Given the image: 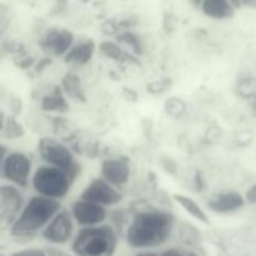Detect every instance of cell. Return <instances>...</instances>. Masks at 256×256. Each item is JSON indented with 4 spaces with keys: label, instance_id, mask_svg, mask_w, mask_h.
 <instances>
[{
    "label": "cell",
    "instance_id": "obj_29",
    "mask_svg": "<svg viewBox=\"0 0 256 256\" xmlns=\"http://www.w3.org/2000/svg\"><path fill=\"white\" fill-rule=\"evenodd\" d=\"M46 254L48 256H70L68 252L56 249V248H49V249H46Z\"/></svg>",
    "mask_w": 256,
    "mask_h": 256
},
{
    "label": "cell",
    "instance_id": "obj_15",
    "mask_svg": "<svg viewBox=\"0 0 256 256\" xmlns=\"http://www.w3.org/2000/svg\"><path fill=\"white\" fill-rule=\"evenodd\" d=\"M40 110L48 114L62 115L69 112V102L62 86H52L40 98Z\"/></svg>",
    "mask_w": 256,
    "mask_h": 256
},
{
    "label": "cell",
    "instance_id": "obj_30",
    "mask_svg": "<svg viewBox=\"0 0 256 256\" xmlns=\"http://www.w3.org/2000/svg\"><path fill=\"white\" fill-rule=\"evenodd\" d=\"M242 5H246L250 8H256V0H242Z\"/></svg>",
    "mask_w": 256,
    "mask_h": 256
},
{
    "label": "cell",
    "instance_id": "obj_28",
    "mask_svg": "<svg viewBox=\"0 0 256 256\" xmlns=\"http://www.w3.org/2000/svg\"><path fill=\"white\" fill-rule=\"evenodd\" d=\"M245 200H246L248 204L256 205V182L252 184L249 189L246 190V192L244 194Z\"/></svg>",
    "mask_w": 256,
    "mask_h": 256
},
{
    "label": "cell",
    "instance_id": "obj_34",
    "mask_svg": "<svg viewBox=\"0 0 256 256\" xmlns=\"http://www.w3.org/2000/svg\"><path fill=\"white\" fill-rule=\"evenodd\" d=\"M2 256H4V255H2Z\"/></svg>",
    "mask_w": 256,
    "mask_h": 256
},
{
    "label": "cell",
    "instance_id": "obj_12",
    "mask_svg": "<svg viewBox=\"0 0 256 256\" xmlns=\"http://www.w3.org/2000/svg\"><path fill=\"white\" fill-rule=\"evenodd\" d=\"M100 174L102 178H104L118 189L125 186L129 182L130 174H132L129 159L124 156L104 159L100 166Z\"/></svg>",
    "mask_w": 256,
    "mask_h": 256
},
{
    "label": "cell",
    "instance_id": "obj_31",
    "mask_svg": "<svg viewBox=\"0 0 256 256\" xmlns=\"http://www.w3.org/2000/svg\"><path fill=\"white\" fill-rule=\"evenodd\" d=\"M232 5L235 6V9H239L242 6V0H229Z\"/></svg>",
    "mask_w": 256,
    "mask_h": 256
},
{
    "label": "cell",
    "instance_id": "obj_3",
    "mask_svg": "<svg viewBox=\"0 0 256 256\" xmlns=\"http://www.w3.org/2000/svg\"><path fill=\"white\" fill-rule=\"evenodd\" d=\"M118 246V232L112 225H95L80 229L72 242L76 256H112Z\"/></svg>",
    "mask_w": 256,
    "mask_h": 256
},
{
    "label": "cell",
    "instance_id": "obj_5",
    "mask_svg": "<svg viewBox=\"0 0 256 256\" xmlns=\"http://www.w3.org/2000/svg\"><path fill=\"white\" fill-rule=\"evenodd\" d=\"M38 154L44 164L59 168L69 172L74 179L82 172L80 164L75 158L74 150L64 142L55 138H42L38 142Z\"/></svg>",
    "mask_w": 256,
    "mask_h": 256
},
{
    "label": "cell",
    "instance_id": "obj_32",
    "mask_svg": "<svg viewBox=\"0 0 256 256\" xmlns=\"http://www.w3.org/2000/svg\"><path fill=\"white\" fill-rule=\"evenodd\" d=\"M136 256H160V255L155 254V252H139Z\"/></svg>",
    "mask_w": 256,
    "mask_h": 256
},
{
    "label": "cell",
    "instance_id": "obj_1",
    "mask_svg": "<svg viewBox=\"0 0 256 256\" xmlns=\"http://www.w3.org/2000/svg\"><path fill=\"white\" fill-rule=\"evenodd\" d=\"M174 214L159 208H139L132 214L126 229V242L134 249H150L165 244L175 228Z\"/></svg>",
    "mask_w": 256,
    "mask_h": 256
},
{
    "label": "cell",
    "instance_id": "obj_17",
    "mask_svg": "<svg viewBox=\"0 0 256 256\" xmlns=\"http://www.w3.org/2000/svg\"><path fill=\"white\" fill-rule=\"evenodd\" d=\"M60 86H62V92L66 95V98L78 102H86L85 89L82 86V80H80V78L76 74H74L72 72H66L62 76Z\"/></svg>",
    "mask_w": 256,
    "mask_h": 256
},
{
    "label": "cell",
    "instance_id": "obj_18",
    "mask_svg": "<svg viewBox=\"0 0 256 256\" xmlns=\"http://www.w3.org/2000/svg\"><path fill=\"white\" fill-rule=\"evenodd\" d=\"M172 200H174L179 206H182L190 216L194 218L195 220H198V222L205 225L210 224L209 216H208V214L205 212V210L198 204L196 200H194L192 198L188 196V195L185 194H174L172 195Z\"/></svg>",
    "mask_w": 256,
    "mask_h": 256
},
{
    "label": "cell",
    "instance_id": "obj_7",
    "mask_svg": "<svg viewBox=\"0 0 256 256\" xmlns=\"http://www.w3.org/2000/svg\"><path fill=\"white\" fill-rule=\"evenodd\" d=\"M80 199L89 200L96 202L105 208L116 206L122 200V194L120 189L110 184L104 178H95L92 182H88L86 186L80 194Z\"/></svg>",
    "mask_w": 256,
    "mask_h": 256
},
{
    "label": "cell",
    "instance_id": "obj_21",
    "mask_svg": "<svg viewBox=\"0 0 256 256\" xmlns=\"http://www.w3.org/2000/svg\"><path fill=\"white\" fill-rule=\"evenodd\" d=\"M115 40H116L122 48H128L129 50H132V54L136 55V56H140V55L142 54V40H140V38L130 29L122 30L119 34L115 35Z\"/></svg>",
    "mask_w": 256,
    "mask_h": 256
},
{
    "label": "cell",
    "instance_id": "obj_4",
    "mask_svg": "<svg viewBox=\"0 0 256 256\" xmlns=\"http://www.w3.org/2000/svg\"><path fill=\"white\" fill-rule=\"evenodd\" d=\"M74 180L69 172L59 168L44 164L38 166L32 172L30 184L38 195L62 200L69 194Z\"/></svg>",
    "mask_w": 256,
    "mask_h": 256
},
{
    "label": "cell",
    "instance_id": "obj_9",
    "mask_svg": "<svg viewBox=\"0 0 256 256\" xmlns=\"http://www.w3.org/2000/svg\"><path fill=\"white\" fill-rule=\"evenodd\" d=\"M74 34L65 28H49L39 39V46L49 56H65L74 45Z\"/></svg>",
    "mask_w": 256,
    "mask_h": 256
},
{
    "label": "cell",
    "instance_id": "obj_10",
    "mask_svg": "<svg viewBox=\"0 0 256 256\" xmlns=\"http://www.w3.org/2000/svg\"><path fill=\"white\" fill-rule=\"evenodd\" d=\"M74 222L72 212L62 209L42 232V239L46 240L50 244H65L72 239V232H74Z\"/></svg>",
    "mask_w": 256,
    "mask_h": 256
},
{
    "label": "cell",
    "instance_id": "obj_13",
    "mask_svg": "<svg viewBox=\"0 0 256 256\" xmlns=\"http://www.w3.org/2000/svg\"><path fill=\"white\" fill-rule=\"evenodd\" d=\"M246 204V200L242 194L234 190H224L212 194L208 200L206 205L215 214H232L242 209Z\"/></svg>",
    "mask_w": 256,
    "mask_h": 256
},
{
    "label": "cell",
    "instance_id": "obj_27",
    "mask_svg": "<svg viewBox=\"0 0 256 256\" xmlns=\"http://www.w3.org/2000/svg\"><path fill=\"white\" fill-rule=\"evenodd\" d=\"M160 256H200V255L194 252H182V250L172 248V249L165 250L164 252L160 254Z\"/></svg>",
    "mask_w": 256,
    "mask_h": 256
},
{
    "label": "cell",
    "instance_id": "obj_25",
    "mask_svg": "<svg viewBox=\"0 0 256 256\" xmlns=\"http://www.w3.org/2000/svg\"><path fill=\"white\" fill-rule=\"evenodd\" d=\"M170 85H172V80L169 79H162V80H158V82H152L149 84L148 86V90L152 94H159V92H165L166 89H169Z\"/></svg>",
    "mask_w": 256,
    "mask_h": 256
},
{
    "label": "cell",
    "instance_id": "obj_6",
    "mask_svg": "<svg viewBox=\"0 0 256 256\" xmlns=\"http://www.w3.org/2000/svg\"><path fill=\"white\" fill-rule=\"evenodd\" d=\"M2 176L5 182L25 189L32 182V159L22 152H9L2 159Z\"/></svg>",
    "mask_w": 256,
    "mask_h": 256
},
{
    "label": "cell",
    "instance_id": "obj_23",
    "mask_svg": "<svg viewBox=\"0 0 256 256\" xmlns=\"http://www.w3.org/2000/svg\"><path fill=\"white\" fill-rule=\"evenodd\" d=\"M236 92L239 96L244 99H252L256 95V78L250 75L240 78L236 85Z\"/></svg>",
    "mask_w": 256,
    "mask_h": 256
},
{
    "label": "cell",
    "instance_id": "obj_20",
    "mask_svg": "<svg viewBox=\"0 0 256 256\" xmlns=\"http://www.w3.org/2000/svg\"><path fill=\"white\" fill-rule=\"evenodd\" d=\"M0 132L4 139H20L25 135L24 126L18 122L15 115L5 116L4 110H2V125H0Z\"/></svg>",
    "mask_w": 256,
    "mask_h": 256
},
{
    "label": "cell",
    "instance_id": "obj_19",
    "mask_svg": "<svg viewBox=\"0 0 256 256\" xmlns=\"http://www.w3.org/2000/svg\"><path fill=\"white\" fill-rule=\"evenodd\" d=\"M98 49L105 58L114 60V62H136V55H130L129 52H125L124 48L116 40H114V42L104 40V42H100Z\"/></svg>",
    "mask_w": 256,
    "mask_h": 256
},
{
    "label": "cell",
    "instance_id": "obj_14",
    "mask_svg": "<svg viewBox=\"0 0 256 256\" xmlns=\"http://www.w3.org/2000/svg\"><path fill=\"white\" fill-rule=\"evenodd\" d=\"M98 46L92 39H82L74 42L69 52L65 54L64 62L72 66H84L94 58Z\"/></svg>",
    "mask_w": 256,
    "mask_h": 256
},
{
    "label": "cell",
    "instance_id": "obj_2",
    "mask_svg": "<svg viewBox=\"0 0 256 256\" xmlns=\"http://www.w3.org/2000/svg\"><path fill=\"white\" fill-rule=\"evenodd\" d=\"M60 210V200L36 194L25 202L19 216L10 226V234L19 240L32 239L46 228Z\"/></svg>",
    "mask_w": 256,
    "mask_h": 256
},
{
    "label": "cell",
    "instance_id": "obj_11",
    "mask_svg": "<svg viewBox=\"0 0 256 256\" xmlns=\"http://www.w3.org/2000/svg\"><path fill=\"white\" fill-rule=\"evenodd\" d=\"M70 212H72L75 222L82 228L102 224L109 216L108 208L96 204V202H89V200L80 199V198L76 202H74Z\"/></svg>",
    "mask_w": 256,
    "mask_h": 256
},
{
    "label": "cell",
    "instance_id": "obj_16",
    "mask_svg": "<svg viewBox=\"0 0 256 256\" xmlns=\"http://www.w3.org/2000/svg\"><path fill=\"white\" fill-rule=\"evenodd\" d=\"M202 14L210 19H230L235 14V6L229 0H202L200 4Z\"/></svg>",
    "mask_w": 256,
    "mask_h": 256
},
{
    "label": "cell",
    "instance_id": "obj_26",
    "mask_svg": "<svg viewBox=\"0 0 256 256\" xmlns=\"http://www.w3.org/2000/svg\"><path fill=\"white\" fill-rule=\"evenodd\" d=\"M12 256H48L46 250L38 249V248H29V249L20 250V252H14Z\"/></svg>",
    "mask_w": 256,
    "mask_h": 256
},
{
    "label": "cell",
    "instance_id": "obj_33",
    "mask_svg": "<svg viewBox=\"0 0 256 256\" xmlns=\"http://www.w3.org/2000/svg\"><path fill=\"white\" fill-rule=\"evenodd\" d=\"M250 104H252V110H254V112H256V95H255L254 98H252V99H250Z\"/></svg>",
    "mask_w": 256,
    "mask_h": 256
},
{
    "label": "cell",
    "instance_id": "obj_24",
    "mask_svg": "<svg viewBox=\"0 0 256 256\" xmlns=\"http://www.w3.org/2000/svg\"><path fill=\"white\" fill-rule=\"evenodd\" d=\"M165 112L170 116H182L185 112H186V104H185L184 100H182L180 98H170L165 102Z\"/></svg>",
    "mask_w": 256,
    "mask_h": 256
},
{
    "label": "cell",
    "instance_id": "obj_8",
    "mask_svg": "<svg viewBox=\"0 0 256 256\" xmlns=\"http://www.w3.org/2000/svg\"><path fill=\"white\" fill-rule=\"evenodd\" d=\"M20 188L6 182L0 186V220L2 226L10 228L25 205Z\"/></svg>",
    "mask_w": 256,
    "mask_h": 256
},
{
    "label": "cell",
    "instance_id": "obj_22",
    "mask_svg": "<svg viewBox=\"0 0 256 256\" xmlns=\"http://www.w3.org/2000/svg\"><path fill=\"white\" fill-rule=\"evenodd\" d=\"M112 222V226L116 230V232H122L125 226L128 225L130 220V212L128 210L122 209V208H115L109 212V216H108Z\"/></svg>",
    "mask_w": 256,
    "mask_h": 256
}]
</instances>
